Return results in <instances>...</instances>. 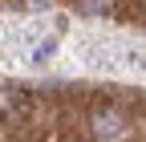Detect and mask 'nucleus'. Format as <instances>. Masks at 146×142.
I'll use <instances>...</instances> for the list:
<instances>
[{"label":"nucleus","mask_w":146,"mask_h":142,"mask_svg":"<svg viewBox=\"0 0 146 142\" xmlns=\"http://www.w3.org/2000/svg\"><path fill=\"white\" fill-rule=\"evenodd\" d=\"M49 53H53V41H45V45H41V49H36V53H33V61H36V65H41V61H45V57H49Z\"/></svg>","instance_id":"f03ea898"},{"label":"nucleus","mask_w":146,"mask_h":142,"mask_svg":"<svg viewBox=\"0 0 146 142\" xmlns=\"http://www.w3.org/2000/svg\"><path fill=\"white\" fill-rule=\"evenodd\" d=\"M77 8H81V12H89V16H102V12L114 8V0H77Z\"/></svg>","instance_id":"f257e3e1"}]
</instances>
